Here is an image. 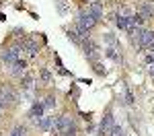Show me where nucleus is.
Here are the masks:
<instances>
[{
    "label": "nucleus",
    "instance_id": "obj_9",
    "mask_svg": "<svg viewBox=\"0 0 154 136\" xmlns=\"http://www.w3.org/2000/svg\"><path fill=\"white\" fill-rule=\"evenodd\" d=\"M86 11L95 17L97 23H99V21H103V4H101V2H93V4H88V8H86Z\"/></svg>",
    "mask_w": 154,
    "mask_h": 136
},
{
    "label": "nucleus",
    "instance_id": "obj_19",
    "mask_svg": "<svg viewBox=\"0 0 154 136\" xmlns=\"http://www.w3.org/2000/svg\"><path fill=\"white\" fill-rule=\"evenodd\" d=\"M68 37H70L74 43H80V41H82V37L78 35V31H76V29H68Z\"/></svg>",
    "mask_w": 154,
    "mask_h": 136
},
{
    "label": "nucleus",
    "instance_id": "obj_23",
    "mask_svg": "<svg viewBox=\"0 0 154 136\" xmlns=\"http://www.w3.org/2000/svg\"><path fill=\"white\" fill-rule=\"evenodd\" d=\"M64 136H76V128H74V126H72L70 130H68V132H66V134Z\"/></svg>",
    "mask_w": 154,
    "mask_h": 136
},
{
    "label": "nucleus",
    "instance_id": "obj_5",
    "mask_svg": "<svg viewBox=\"0 0 154 136\" xmlns=\"http://www.w3.org/2000/svg\"><path fill=\"white\" fill-rule=\"evenodd\" d=\"M152 46H154V31L144 29V33H142V37H140V41H138L136 48L138 49H150Z\"/></svg>",
    "mask_w": 154,
    "mask_h": 136
},
{
    "label": "nucleus",
    "instance_id": "obj_24",
    "mask_svg": "<svg viewBox=\"0 0 154 136\" xmlns=\"http://www.w3.org/2000/svg\"><path fill=\"white\" fill-rule=\"evenodd\" d=\"M148 72L154 76V62H152V64H148Z\"/></svg>",
    "mask_w": 154,
    "mask_h": 136
},
{
    "label": "nucleus",
    "instance_id": "obj_7",
    "mask_svg": "<svg viewBox=\"0 0 154 136\" xmlns=\"http://www.w3.org/2000/svg\"><path fill=\"white\" fill-rule=\"evenodd\" d=\"M43 111H45L43 103H41V101H35V103H33V107L29 109V120L37 126V124H39V120L43 118Z\"/></svg>",
    "mask_w": 154,
    "mask_h": 136
},
{
    "label": "nucleus",
    "instance_id": "obj_14",
    "mask_svg": "<svg viewBox=\"0 0 154 136\" xmlns=\"http://www.w3.org/2000/svg\"><path fill=\"white\" fill-rule=\"evenodd\" d=\"M25 52L33 58V56H37V52H39V46H37L35 41H31V39H25Z\"/></svg>",
    "mask_w": 154,
    "mask_h": 136
},
{
    "label": "nucleus",
    "instance_id": "obj_12",
    "mask_svg": "<svg viewBox=\"0 0 154 136\" xmlns=\"http://www.w3.org/2000/svg\"><path fill=\"white\" fill-rule=\"evenodd\" d=\"M140 14H142L144 19H152V17H154L152 2H142V6H140Z\"/></svg>",
    "mask_w": 154,
    "mask_h": 136
},
{
    "label": "nucleus",
    "instance_id": "obj_17",
    "mask_svg": "<svg viewBox=\"0 0 154 136\" xmlns=\"http://www.w3.org/2000/svg\"><path fill=\"white\" fill-rule=\"evenodd\" d=\"M123 95H125V103L128 105H134L136 101H134V95H131V91L128 89V85H123Z\"/></svg>",
    "mask_w": 154,
    "mask_h": 136
},
{
    "label": "nucleus",
    "instance_id": "obj_3",
    "mask_svg": "<svg viewBox=\"0 0 154 136\" xmlns=\"http://www.w3.org/2000/svg\"><path fill=\"white\" fill-rule=\"evenodd\" d=\"M82 48H84V54H86V58L91 62H97L101 58V48L97 46L95 41H91V39H84L82 41Z\"/></svg>",
    "mask_w": 154,
    "mask_h": 136
},
{
    "label": "nucleus",
    "instance_id": "obj_15",
    "mask_svg": "<svg viewBox=\"0 0 154 136\" xmlns=\"http://www.w3.org/2000/svg\"><path fill=\"white\" fill-rule=\"evenodd\" d=\"M39 78H41L43 83H51V74H49L48 68H39Z\"/></svg>",
    "mask_w": 154,
    "mask_h": 136
},
{
    "label": "nucleus",
    "instance_id": "obj_22",
    "mask_svg": "<svg viewBox=\"0 0 154 136\" xmlns=\"http://www.w3.org/2000/svg\"><path fill=\"white\" fill-rule=\"evenodd\" d=\"M111 136H125V132H123V128H121V126H115V128H113V132H111Z\"/></svg>",
    "mask_w": 154,
    "mask_h": 136
},
{
    "label": "nucleus",
    "instance_id": "obj_2",
    "mask_svg": "<svg viewBox=\"0 0 154 136\" xmlns=\"http://www.w3.org/2000/svg\"><path fill=\"white\" fill-rule=\"evenodd\" d=\"M113 128H115L113 113H111V109H107L105 115H103V120H101V126H99V136H111Z\"/></svg>",
    "mask_w": 154,
    "mask_h": 136
},
{
    "label": "nucleus",
    "instance_id": "obj_8",
    "mask_svg": "<svg viewBox=\"0 0 154 136\" xmlns=\"http://www.w3.org/2000/svg\"><path fill=\"white\" fill-rule=\"evenodd\" d=\"M54 122H56V118H51V115H43L39 124H37V128L41 130V132H51L54 130Z\"/></svg>",
    "mask_w": 154,
    "mask_h": 136
},
{
    "label": "nucleus",
    "instance_id": "obj_10",
    "mask_svg": "<svg viewBox=\"0 0 154 136\" xmlns=\"http://www.w3.org/2000/svg\"><path fill=\"white\" fill-rule=\"evenodd\" d=\"M27 72V62L25 60H19V62H14L11 66V74L12 76H23V74Z\"/></svg>",
    "mask_w": 154,
    "mask_h": 136
},
{
    "label": "nucleus",
    "instance_id": "obj_16",
    "mask_svg": "<svg viewBox=\"0 0 154 136\" xmlns=\"http://www.w3.org/2000/svg\"><path fill=\"white\" fill-rule=\"evenodd\" d=\"M43 107H45V109H54V107H56V97H54V95H48L45 101H43Z\"/></svg>",
    "mask_w": 154,
    "mask_h": 136
},
{
    "label": "nucleus",
    "instance_id": "obj_20",
    "mask_svg": "<svg viewBox=\"0 0 154 136\" xmlns=\"http://www.w3.org/2000/svg\"><path fill=\"white\" fill-rule=\"evenodd\" d=\"M56 6H58V12L66 14V12H68V0H58V2H56Z\"/></svg>",
    "mask_w": 154,
    "mask_h": 136
},
{
    "label": "nucleus",
    "instance_id": "obj_13",
    "mask_svg": "<svg viewBox=\"0 0 154 136\" xmlns=\"http://www.w3.org/2000/svg\"><path fill=\"white\" fill-rule=\"evenodd\" d=\"M105 56L107 58H111L113 62H123V58H121V54L117 52V48H113V46H109V48H105Z\"/></svg>",
    "mask_w": 154,
    "mask_h": 136
},
{
    "label": "nucleus",
    "instance_id": "obj_21",
    "mask_svg": "<svg viewBox=\"0 0 154 136\" xmlns=\"http://www.w3.org/2000/svg\"><path fill=\"white\" fill-rule=\"evenodd\" d=\"M93 68H95L97 74H105V72H107L105 68H103V64H99V62H93Z\"/></svg>",
    "mask_w": 154,
    "mask_h": 136
},
{
    "label": "nucleus",
    "instance_id": "obj_6",
    "mask_svg": "<svg viewBox=\"0 0 154 136\" xmlns=\"http://www.w3.org/2000/svg\"><path fill=\"white\" fill-rule=\"evenodd\" d=\"M0 99H2L4 103H8V105H14V103L19 101V95L12 91V87L4 85L2 89H0Z\"/></svg>",
    "mask_w": 154,
    "mask_h": 136
},
{
    "label": "nucleus",
    "instance_id": "obj_1",
    "mask_svg": "<svg viewBox=\"0 0 154 136\" xmlns=\"http://www.w3.org/2000/svg\"><path fill=\"white\" fill-rule=\"evenodd\" d=\"M72 126H74L72 118L68 115V113H62L60 118H56V122H54V130H51V132H54V134H58V136H64Z\"/></svg>",
    "mask_w": 154,
    "mask_h": 136
},
{
    "label": "nucleus",
    "instance_id": "obj_4",
    "mask_svg": "<svg viewBox=\"0 0 154 136\" xmlns=\"http://www.w3.org/2000/svg\"><path fill=\"white\" fill-rule=\"evenodd\" d=\"M76 25H80V27L86 29V31H91V29L97 25V21L88 11H82V12H78V17H76Z\"/></svg>",
    "mask_w": 154,
    "mask_h": 136
},
{
    "label": "nucleus",
    "instance_id": "obj_18",
    "mask_svg": "<svg viewBox=\"0 0 154 136\" xmlns=\"http://www.w3.org/2000/svg\"><path fill=\"white\" fill-rule=\"evenodd\" d=\"M11 136H27V128H25V126H14Z\"/></svg>",
    "mask_w": 154,
    "mask_h": 136
},
{
    "label": "nucleus",
    "instance_id": "obj_11",
    "mask_svg": "<svg viewBox=\"0 0 154 136\" xmlns=\"http://www.w3.org/2000/svg\"><path fill=\"white\" fill-rule=\"evenodd\" d=\"M21 85H23V91H33V87H35V78H33L29 72H25L23 76H21Z\"/></svg>",
    "mask_w": 154,
    "mask_h": 136
}]
</instances>
